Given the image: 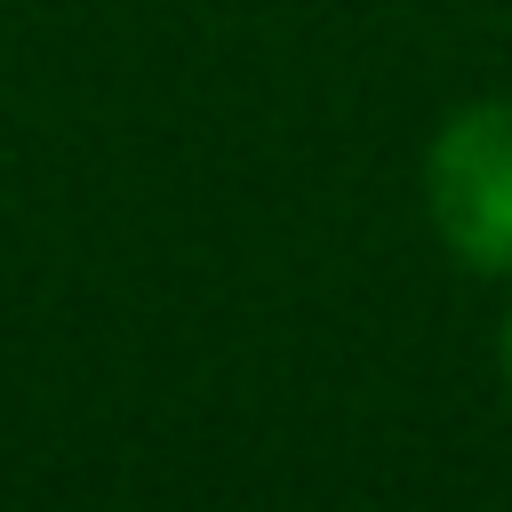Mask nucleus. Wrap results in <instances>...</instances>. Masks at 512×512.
Instances as JSON below:
<instances>
[{
	"instance_id": "obj_1",
	"label": "nucleus",
	"mask_w": 512,
	"mask_h": 512,
	"mask_svg": "<svg viewBox=\"0 0 512 512\" xmlns=\"http://www.w3.org/2000/svg\"><path fill=\"white\" fill-rule=\"evenodd\" d=\"M424 216L464 272L512 280V96L440 112L424 136Z\"/></svg>"
},
{
	"instance_id": "obj_2",
	"label": "nucleus",
	"mask_w": 512,
	"mask_h": 512,
	"mask_svg": "<svg viewBox=\"0 0 512 512\" xmlns=\"http://www.w3.org/2000/svg\"><path fill=\"white\" fill-rule=\"evenodd\" d=\"M496 360H504V392H512V312H504V336H496Z\"/></svg>"
}]
</instances>
